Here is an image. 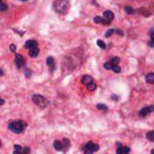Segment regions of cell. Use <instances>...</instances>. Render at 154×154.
<instances>
[{
	"mask_svg": "<svg viewBox=\"0 0 154 154\" xmlns=\"http://www.w3.org/2000/svg\"><path fill=\"white\" fill-rule=\"evenodd\" d=\"M25 73H26V76L29 78V77H30V75H31V72H30L29 70H26V71H25Z\"/></svg>",
	"mask_w": 154,
	"mask_h": 154,
	"instance_id": "cell-32",
	"label": "cell"
},
{
	"mask_svg": "<svg viewBox=\"0 0 154 154\" xmlns=\"http://www.w3.org/2000/svg\"><path fill=\"white\" fill-rule=\"evenodd\" d=\"M81 82L85 85H88L89 83H92L93 82V78L88 76V75H85L84 77H82L81 78Z\"/></svg>",
	"mask_w": 154,
	"mask_h": 154,
	"instance_id": "cell-12",
	"label": "cell"
},
{
	"mask_svg": "<svg viewBox=\"0 0 154 154\" xmlns=\"http://www.w3.org/2000/svg\"><path fill=\"white\" fill-rule=\"evenodd\" d=\"M62 145H63V151H67L69 150V148L70 146V141H69V139H63L62 141Z\"/></svg>",
	"mask_w": 154,
	"mask_h": 154,
	"instance_id": "cell-16",
	"label": "cell"
},
{
	"mask_svg": "<svg viewBox=\"0 0 154 154\" xmlns=\"http://www.w3.org/2000/svg\"><path fill=\"white\" fill-rule=\"evenodd\" d=\"M22 1H27V0H22Z\"/></svg>",
	"mask_w": 154,
	"mask_h": 154,
	"instance_id": "cell-34",
	"label": "cell"
},
{
	"mask_svg": "<svg viewBox=\"0 0 154 154\" xmlns=\"http://www.w3.org/2000/svg\"><path fill=\"white\" fill-rule=\"evenodd\" d=\"M37 45H38V44H37V42L34 41V40H29L25 42V44H24V47H25L26 49H33V48H35L37 47Z\"/></svg>",
	"mask_w": 154,
	"mask_h": 154,
	"instance_id": "cell-10",
	"label": "cell"
},
{
	"mask_svg": "<svg viewBox=\"0 0 154 154\" xmlns=\"http://www.w3.org/2000/svg\"><path fill=\"white\" fill-rule=\"evenodd\" d=\"M119 62H120V59L118 57H114L113 59H111V60H110V63L113 65V67L115 66V65H118Z\"/></svg>",
	"mask_w": 154,
	"mask_h": 154,
	"instance_id": "cell-17",
	"label": "cell"
},
{
	"mask_svg": "<svg viewBox=\"0 0 154 154\" xmlns=\"http://www.w3.org/2000/svg\"><path fill=\"white\" fill-rule=\"evenodd\" d=\"M8 128L11 132H13L15 133H21L22 132L25 130L26 124L22 120H16L10 123Z\"/></svg>",
	"mask_w": 154,
	"mask_h": 154,
	"instance_id": "cell-2",
	"label": "cell"
},
{
	"mask_svg": "<svg viewBox=\"0 0 154 154\" xmlns=\"http://www.w3.org/2000/svg\"><path fill=\"white\" fill-rule=\"evenodd\" d=\"M141 11H143V14L144 16H149V15H151V14L149 13V12H148L147 10H145V9H143Z\"/></svg>",
	"mask_w": 154,
	"mask_h": 154,
	"instance_id": "cell-28",
	"label": "cell"
},
{
	"mask_svg": "<svg viewBox=\"0 0 154 154\" xmlns=\"http://www.w3.org/2000/svg\"><path fill=\"white\" fill-rule=\"evenodd\" d=\"M146 81L150 84L154 83V74L153 73H149L146 75Z\"/></svg>",
	"mask_w": 154,
	"mask_h": 154,
	"instance_id": "cell-15",
	"label": "cell"
},
{
	"mask_svg": "<svg viewBox=\"0 0 154 154\" xmlns=\"http://www.w3.org/2000/svg\"><path fill=\"white\" fill-rule=\"evenodd\" d=\"M103 17L104 18V19L112 22L114 17V15L113 12H111V11H104V14H103Z\"/></svg>",
	"mask_w": 154,
	"mask_h": 154,
	"instance_id": "cell-9",
	"label": "cell"
},
{
	"mask_svg": "<svg viewBox=\"0 0 154 154\" xmlns=\"http://www.w3.org/2000/svg\"><path fill=\"white\" fill-rule=\"evenodd\" d=\"M94 22L96 23H103V24H104V25H109V24L111 23V21L104 19V17H101V16H96L94 18Z\"/></svg>",
	"mask_w": 154,
	"mask_h": 154,
	"instance_id": "cell-7",
	"label": "cell"
},
{
	"mask_svg": "<svg viewBox=\"0 0 154 154\" xmlns=\"http://www.w3.org/2000/svg\"><path fill=\"white\" fill-rule=\"evenodd\" d=\"M7 9V5L5 2H3L2 0H0V11H5Z\"/></svg>",
	"mask_w": 154,
	"mask_h": 154,
	"instance_id": "cell-20",
	"label": "cell"
},
{
	"mask_svg": "<svg viewBox=\"0 0 154 154\" xmlns=\"http://www.w3.org/2000/svg\"><path fill=\"white\" fill-rule=\"evenodd\" d=\"M146 138L148 140H150L151 141H154V132L153 131H151L149 132L147 134H146Z\"/></svg>",
	"mask_w": 154,
	"mask_h": 154,
	"instance_id": "cell-19",
	"label": "cell"
},
{
	"mask_svg": "<svg viewBox=\"0 0 154 154\" xmlns=\"http://www.w3.org/2000/svg\"><path fill=\"white\" fill-rule=\"evenodd\" d=\"M125 12L129 15H132V14L134 13V9L133 7H125Z\"/></svg>",
	"mask_w": 154,
	"mask_h": 154,
	"instance_id": "cell-23",
	"label": "cell"
},
{
	"mask_svg": "<svg viewBox=\"0 0 154 154\" xmlns=\"http://www.w3.org/2000/svg\"><path fill=\"white\" fill-rule=\"evenodd\" d=\"M53 9L58 14L65 15L70 9V1L69 0H55L53 2Z\"/></svg>",
	"mask_w": 154,
	"mask_h": 154,
	"instance_id": "cell-1",
	"label": "cell"
},
{
	"mask_svg": "<svg viewBox=\"0 0 154 154\" xmlns=\"http://www.w3.org/2000/svg\"><path fill=\"white\" fill-rule=\"evenodd\" d=\"M53 146L55 148V150L56 151H63V145H62V143H60L59 141H55L54 143H53Z\"/></svg>",
	"mask_w": 154,
	"mask_h": 154,
	"instance_id": "cell-14",
	"label": "cell"
},
{
	"mask_svg": "<svg viewBox=\"0 0 154 154\" xmlns=\"http://www.w3.org/2000/svg\"><path fill=\"white\" fill-rule=\"evenodd\" d=\"M3 75H4V72H3V70H0V76H3Z\"/></svg>",
	"mask_w": 154,
	"mask_h": 154,
	"instance_id": "cell-33",
	"label": "cell"
},
{
	"mask_svg": "<svg viewBox=\"0 0 154 154\" xmlns=\"http://www.w3.org/2000/svg\"><path fill=\"white\" fill-rule=\"evenodd\" d=\"M153 108H154L153 106H150V107H143V109L140 111V115L141 116V117H145V116H147L150 113L152 112Z\"/></svg>",
	"mask_w": 154,
	"mask_h": 154,
	"instance_id": "cell-6",
	"label": "cell"
},
{
	"mask_svg": "<svg viewBox=\"0 0 154 154\" xmlns=\"http://www.w3.org/2000/svg\"><path fill=\"white\" fill-rule=\"evenodd\" d=\"M96 108L97 109H100V110H107V106H106V104H96Z\"/></svg>",
	"mask_w": 154,
	"mask_h": 154,
	"instance_id": "cell-24",
	"label": "cell"
},
{
	"mask_svg": "<svg viewBox=\"0 0 154 154\" xmlns=\"http://www.w3.org/2000/svg\"><path fill=\"white\" fill-rule=\"evenodd\" d=\"M114 29H110V30H108L107 32H106V37H110L111 35H112V34L114 33Z\"/></svg>",
	"mask_w": 154,
	"mask_h": 154,
	"instance_id": "cell-27",
	"label": "cell"
},
{
	"mask_svg": "<svg viewBox=\"0 0 154 154\" xmlns=\"http://www.w3.org/2000/svg\"><path fill=\"white\" fill-rule=\"evenodd\" d=\"M24 64H25V61H24V59L22 55L20 54H16L15 55V65L18 69L22 68Z\"/></svg>",
	"mask_w": 154,
	"mask_h": 154,
	"instance_id": "cell-5",
	"label": "cell"
},
{
	"mask_svg": "<svg viewBox=\"0 0 154 154\" xmlns=\"http://www.w3.org/2000/svg\"><path fill=\"white\" fill-rule=\"evenodd\" d=\"M46 63L48 67L51 69V71H52V70L54 69V59L52 57H48L46 60Z\"/></svg>",
	"mask_w": 154,
	"mask_h": 154,
	"instance_id": "cell-13",
	"label": "cell"
},
{
	"mask_svg": "<svg viewBox=\"0 0 154 154\" xmlns=\"http://www.w3.org/2000/svg\"><path fill=\"white\" fill-rule=\"evenodd\" d=\"M0 145H1V143H0Z\"/></svg>",
	"mask_w": 154,
	"mask_h": 154,
	"instance_id": "cell-35",
	"label": "cell"
},
{
	"mask_svg": "<svg viewBox=\"0 0 154 154\" xmlns=\"http://www.w3.org/2000/svg\"><path fill=\"white\" fill-rule=\"evenodd\" d=\"M23 153H28V152H30V150H29V148L28 147H26V148H24V150L23 151H22Z\"/></svg>",
	"mask_w": 154,
	"mask_h": 154,
	"instance_id": "cell-30",
	"label": "cell"
},
{
	"mask_svg": "<svg viewBox=\"0 0 154 154\" xmlns=\"http://www.w3.org/2000/svg\"><path fill=\"white\" fill-rule=\"evenodd\" d=\"M104 68L107 70H110L113 69V65L110 63V61H108V62H106L104 64Z\"/></svg>",
	"mask_w": 154,
	"mask_h": 154,
	"instance_id": "cell-22",
	"label": "cell"
},
{
	"mask_svg": "<svg viewBox=\"0 0 154 154\" xmlns=\"http://www.w3.org/2000/svg\"><path fill=\"white\" fill-rule=\"evenodd\" d=\"M15 153H19V152H22V147L20 145H15Z\"/></svg>",
	"mask_w": 154,
	"mask_h": 154,
	"instance_id": "cell-25",
	"label": "cell"
},
{
	"mask_svg": "<svg viewBox=\"0 0 154 154\" xmlns=\"http://www.w3.org/2000/svg\"><path fill=\"white\" fill-rule=\"evenodd\" d=\"M5 104V100L3 99V98L0 97V106H2V104Z\"/></svg>",
	"mask_w": 154,
	"mask_h": 154,
	"instance_id": "cell-31",
	"label": "cell"
},
{
	"mask_svg": "<svg viewBox=\"0 0 154 154\" xmlns=\"http://www.w3.org/2000/svg\"><path fill=\"white\" fill-rule=\"evenodd\" d=\"M39 52H40V51H39L38 47H35V48H33V49H30L29 55L32 58H36L39 55Z\"/></svg>",
	"mask_w": 154,
	"mask_h": 154,
	"instance_id": "cell-11",
	"label": "cell"
},
{
	"mask_svg": "<svg viewBox=\"0 0 154 154\" xmlns=\"http://www.w3.org/2000/svg\"><path fill=\"white\" fill-rule=\"evenodd\" d=\"M33 101L37 104V106H39L41 107H44L48 104H47L48 101L46 100V98L41 95H34L33 96Z\"/></svg>",
	"mask_w": 154,
	"mask_h": 154,
	"instance_id": "cell-4",
	"label": "cell"
},
{
	"mask_svg": "<svg viewBox=\"0 0 154 154\" xmlns=\"http://www.w3.org/2000/svg\"><path fill=\"white\" fill-rule=\"evenodd\" d=\"M115 73H119L120 71H121V68L118 66V65H115V66H114L113 67V69H112Z\"/></svg>",
	"mask_w": 154,
	"mask_h": 154,
	"instance_id": "cell-26",
	"label": "cell"
},
{
	"mask_svg": "<svg viewBox=\"0 0 154 154\" xmlns=\"http://www.w3.org/2000/svg\"><path fill=\"white\" fill-rule=\"evenodd\" d=\"M99 150V145L98 144H94L92 141H89L87 144H86L83 148V151L86 154H91L93 152H96Z\"/></svg>",
	"mask_w": 154,
	"mask_h": 154,
	"instance_id": "cell-3",
	"label": "cell"
},
{
	"mask_svg": "<svg viewBox=\"0 0 154 154\" xmlns=\"http://www.w3.org/2000/svg\"><path fill=\"white\" fill-rule=\"evenodd\" d=\"M96 44H97V45L99 46L101 49H106V44L104 42V41H102V40H98L97 42H96Z\"/></svg>",
	"mask_w": 154,
	"mask_h": 154,
	"instance_id": "cell-21",
	"label": "cell"
},
{
	"mask_svg": "<svg viewBox=\"0 0 154 154\" xmlns=\"http://www.w3.org/2000/svg\"><path fill=\"white\" fill-rule=\"evenodd\" d=\"M129 152H130V148L127 146L119 145V147L116 149V153L117 154H124V153H129Z\"/></svg>",
	"mask_w": 154,
	"mask_h": 154,
	"instance_id": "cell-8",
	"label": "cell"
},
{
	"mask_svg": "<svg viewBox=\"0 0 154 154\" xmlns=\"http://www.w3.org/2000/svg\"><path fill=\"white\" fill-rule=\"evenodd\" d=\"M87 88L89 91H95L96 89V85L94 82H92V83H89L87 85Z\"/></svg>",
	"mask_w": 154,
	"mask_h": 154,
	"instance_id": "cell-18",
	"label": "cell"
},
{
	"mask_svg": "<svg viewBox=\"0 0 154 154\" xmlns=\"http://www.w3.org/2000/svg\"><path fill=\"white\" fill-rule=\"evenodd\" d=\"M10 50L13 52H15V44H11V45H10Z\"/></svg>",
	"mask_w": 154,
	"mask_h": 154,
	"instance_id": "cell-29",
	"label": "cell"
}]
</instances>
